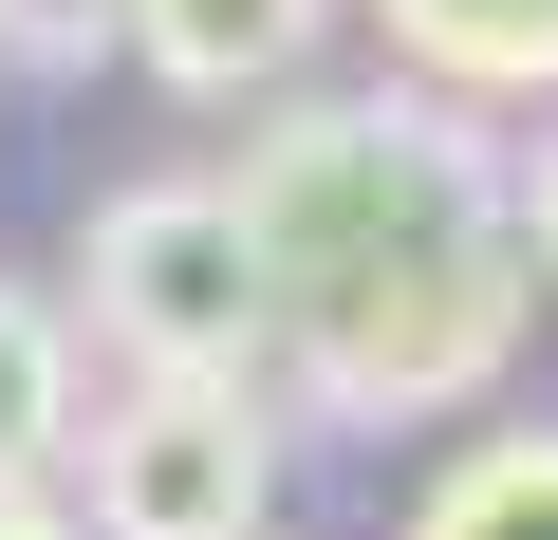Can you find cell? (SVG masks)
I'll return each instance as SVG.
<instances>
[{
    "label": "cell",
    "instance_id": "cell-1",
    "mask_svg": "<svg viewBox=\"0 0 558 540\" xmlns=\"http://www.w3.org/2000/svg\"><path fill=\"white\" fill-rule=\"evenodd\" d=\"M260 242V373H299L336 429H447L521 373L539 261H521V168L465 94H279L223 168Z\"/></svg>",
    "mask_w": 558,
    "mask_h": 540
},
{
    "label": "cell",
    "instance_id": "cell-2",
    "mask_svg": "<svg viewBox=\"0 0 558 540\" xmlns=\"http://www.w3.org/2000/svg\"><path fill=\"white\" fill-rule=\"evenodd\" d=\"M75 317H94L131 373H242V392H260V242H242L223 168H149V187L94 205Z\"/></svg>",
    "mask_w": 558,
    "mask_h": 540
},
{
    "label": "cell",
    "instance_id": "cell-3",
    "mask_svg": "<svg viewBox=\"0 0 558 540\" xmlns=\"http://www.w3.org/2000/svg\"><path fill=\"white\" fill-rule=\"evenodd\" d=\"M279 521V410L242 373H149L94 410L75 540H260Z\"/></svg>",
    "mask_w": 558,
    "mask_h": 540
},
{
    "label": "cell",
    "instance_id": "cell-4",
    "mask_svg": "<svg viewBox=\"0 0 558 540\" xmlns=\"http://www.w3.org/2000/svg\"><path fill=\"white\" fill-rule=\"evenodd\" d=\"M317 38H336V0H112V57H149V94H186V112L279 94Z\"/></svg>",
    "mask_w": 558,
    "mask_h": 540
},
{
    "label": "cell",
    "instance_id": "cell-5",
    "mask_svg": "<svg viewBox=\"0 0 558 540\" xmlns=\"http://www.w3.org/2000/svg\"><path fill=\"white\" fill-rule=\"evenodd\" d=\"M391 75L465 94V112H539L558 94V0H373Z\"/></svg>",
    "mask_w": 558,
    "mask_h": 540
},
{
    "label": "cell",
    "instance_id": "cell-6",
    "mask_svg": "<svg viewBox=\"0 0 558 540\" xmlns=\"http://www.w3.org/2000/svg\"><path fill=\"white\" fill-rule=\"evenodd\" d=\"M410 540H558V410H539V429L447 447V484L410 503Z\"/></svg>",
    "mask_w": 558,
    "mask_h": 540
},
{
    "label": "cell",
    "instance_id": "cell-7",
    "mask_svg": "<svg viewBox=\"0 0 558 540\" xmlns=\"http://www.w3.org/2000/svg\"><path fill=\"white\" fill-rule=\"evenodd\" d=\"M75 466V317L0 280V484H57Z\"/></svg>",
    "mask_w": 558,
    "mask_h": 540
},
{
    "label": "cell",
    "instance_id": "cell-8",
    "mask_svg": "<svg viewBox=\"0 0 558 540\" xmlns=\"http://www.w3.org/2000/svg\"><path fill=\"white\" fill-rule=\"evenodd\" d=\"M0 38L20 57H112V0H0Z\"/></svg>",
    "mask_w": 558,
    "mask_h": 540
},
{
    "label": "cell",
    "instance_id": "cell-9",
    "mask_svg": "<svg viewBox=\"0 0 558 540\" xmlns=\"http://www.w3.org/2000/svg\"><path fill=\"white\" fill-rule=\"evenodd\" d=\"M521 261H539V299H558V131L521 149Z\"/></svg>",
    "mask_w": 558,
    "mask_h": 540
},
{
    "label": "cell",
    "instance_id": "cell-10",
    "mask_svg": "<svg viewBox=\"0 0 558 540\" xmlns=\"http://www.w3.org/2000/svg\"><path fill=\"white\" fill-rule=\"evenodd\" d=\"M0 540H75V503L57 484H0Z\"/></svg>",
    "mask_w": 558,
    "mask_h": 540
}]
</instances>
